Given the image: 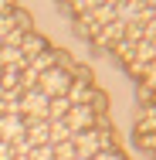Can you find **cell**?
Instances as JSON below:
<instances>
[{"label": "cell", "mask_w": 156, "mask_h": 160, "mask_svg": "<svg viewBox=\"0 0 156 160\" xmlns=\"http://www.w3.org/2000/svg\"><path fill=\"white\" fill-rule=\"evenodd\" d=\"M0 160H14V150H10V143H0Z\"/></svg>", "instance_id": "obj_16"}, {"label": "cell", "mask_w": 156, "mask_h": 160, "mask_svg": "<svg viewBox=\"0 0 156 160\" xmlns=\"http://www.w3.org/2000/svg\"><path fill=\"white\" fill-rule=\"evenodd\" d=\"M143 3H146V7H153V10H156V0H143Z\"/></svg>", "instance_id": "obj_17"}, {"label": "cell", "mask_w": 156, "mask_h": 160, "mask_svg": "<svg viewBox=\"0 0 156 160\" xmlns=\"http://www.w3.org/2000/svg\"><path fill=\"white\" fill-rule=\"evenodd\" d=\"M68 109H71L68 96H61V99H51V102H48V119H64V116H68Z\"/></svg>", "instance_id": "obj_9"}, {"label": "cell", "mask_w": 156, "mask_h": 160, "mask_svg": "<svg viewBox=\"0 0 156 160\" xmlns=\"http://www.w3.org/2000/svg\"><path fill=\"white\" fill-rule=\"evenodd\" d=\"M143 41L156 44V21H149V24H146V34H143Z\"/></svg>", "instance_id": "obj_14"}, {"label": "cell", "mask_w": 156, "mask_h": 160, "mask_svg": "<svg viewBox=\"0 0 156 160\" xmlns=\"http://www.w3.org/2000/svg\"><path fill=\"white\" fill-rule=\"evenodd\" d=\"M48 102L51 99L44 96L41 89H27V92H21V99H17L24 119H48Z\"/></svg>", "instance_id": "obj_2"}, {"label": "cell", "mask_w": 156, "mask_h": 160, "mask_svg": "<svg viewBox=\"0 0 156 160\" xmlns=\"http://www.w3.org/2000/svg\"><path fill=\"white\" fill-rule=\"evenodd\" d=\"M48 123H51V147H54V143H64V140H71V136H75V133L68 129L64 119H48Z\"/></svg>", "instance_id": "obj_8"}, {"label": "cell", "mask_w": 156, "mask_h": 160, "mask_svg": "<svg viewBox=\"0 0 156 160\" xmlns=\"http://www.w3.org/2000/svg\"><path fill=\"white\" fill-rule=\"evenodd\" d=\"M143 85H146V89H149V92H153V96H156V62L149 65L146 72H143Z\"/></svg>", "instance_id": "obj_12"}, {"label": "cell", "mask_w": 156, "mask_h": 160, "mask_svg": "<svg viewBox=\"0 0 156 160\" xmlns=\"http://www.w3.org/2000/svg\"><path fill=\"white\" fill-rule=\"evenodd\" d=\"M27 160H54V150H51V143H44V147H34Z\"/></svg>", "instance_id": "obj_11"}, {"label": "cell", "mask_w": 156, "mask_h": 160, "mask_svg": "<svg viewBox=\"0 0 156 160\" xmlns=\"http://www.w3.org/2000/svg\"><path fill=\"white\" fill-rule=\"evenodd\" d=\"M92 99H95V85L88 78V72H78L71 78V85H68V102L71 106H88Z\"/></svg>", "instance_id": "obj_4"}, {"label": "cell", "mask_w": 156, "mask_h": 160, "mask_svg": "<svg viewBox=\"0 0 156 160\" xmlns=\"http://www.w3.org/2000/svg\"><path fill=\"white\" fill-rule=\"evenodd\" d=\"M71 68H61V65H54V68H48L41 78H37V89L44 92L48 99H61L68 96V85H71Z\"/></svg>", "instance_id": "obj_1"}, {"label": "cell", "mask_w": 156, "mask_h": 160, "mask_svg": "<svg viewBox=\"0 0 156 160\" xmlns=\"http://www.w3.org/2000/svg\"><path fill=\"white\" fill-rule=\"evenodd\" d=\"M14 7H17V0H0V17L14 14Z\"/></svg>", "instance_id": "obj_15"}, {"label": "cell", "mask_w": 156, "mask_h": 160, "mask_svg": "<svg viewBox=\"0 0 156 160\" xmlns=\"http://www.w3.org/2000/svg\"><path fill=\"white\" fill-rule=\"evenodd\" d=\"M153 17H156V10H153Z\"/></svg>", "instance_id": "obj_20"}, {"label": "cell", "mask_w": 156, "mask_h": 160, "mask_svg": "<svg viewBox=\"0 0 156 160\" xmlns=\"http://www.w3.org/2000/svg\"><path fill=\"white\" fill-rule=\"evenodd\" d=\"M0 116H3V99H0Z\"/></svg>", "instance_id": "obj_18"}, {"label": "cell", "mask_w": 156, "mask_h": 160, "mask_svg": "<svg viewBox=\"0 0 156 160\" xmlns=\"http://www.w3.org/2000/svg\"><path fill=\"white\" fill-rule=\"evenodd\" d=\"M92 160H125V157L119 153V150H116V147H112V150H98Z\"/></svg>", "instance_id": "obj_13"}, {"label": "cell", "mask_w": 156, "mask_h": 160, "mask_svg": "<svg viewBox=\"0 0 156 160\" xmlns=\"http://www.w3.org/2000/svg\"><path fill=\"white\" fill-rule=\"evenodd\" d=\"M0 48H3V34H0Z\"/></svg>", "instance_id": "obj_19"}, {"label": "cell", "mask_w": 156, "mask_h": 160, "mask_svg": "<svg viewBox=\"0 0 156 160\" xmlns=\"http://www.w3.org/2000/svg\"><path fill=\"white\" fill-rule=\"evenodd\" d=\"M24 133H27L24 116H14V112L0 116V143H17V140H24Z\"/></svg>", "instance_id": "obj_5"}, {"label": "cell", "mask_w": 156, "mask_h": 160, "mask_svg": "<svg viewBox=\"0 0 156 160\" xmlns=\"http://www.w3.org/2000/svg\"><path fill=\"white\" fill-rule=\"evenodd\" d=\"M64 123L71 133H85V129H95L98 126V116H95V106H71L68 109V116H64Z\"/></svg>", "instance_id": "obj_3"}, {"label": "cell", "mask_w": 156, "mask_h": 160, "mask_svg": "<svg viewBox=\"0 0 156 160\" xmlns=\"http://www.w3.org/2000/svg\"><path fill=\"white\" fill-rule=\"evenodd\" d=\"M44 51H48V41H44V34H37V31L24 34V41H21V58H24V65H31L34 58H41Z\"/></svg>", "instance_id": "obj_6"}, {"label": "cell", "mask_w": 156, "mask_h": 160, "mask_svg": "<svg viewBox=\"0 0 156 160\" xmlns=\"http://www.w3.org/2000/svg\"><path fill=\"white\" fill-rule=\"evenodd\" d=\"M51 150H54V160H75V143H71V140H64V143H54Z\"/></svg>", "instance_id": "obj_10"}, {"label": "cell", "mask_w": 156, "mask_h": 160, "mask_svg": "<svg viewBox=\"0 0 156 160\" xmlns=\"http://www.w3.org/2000/svg\"><path fill=\"white\" fill-rule=\"evenodd\" d=\"M153 109H156V106H153Z\"/></svg>", "instance_id": "obj_21"}, {"label": "cell", "mask_w": 156, "mask_h": 160, "mask_svg": "<svg viewBox=\"0 0 156 160\" xmlns=\"http://www.w3.org/2000/svg\"><path fill=\"white\" fill-rule=\"evenodd\" d=\"M27 123V143L31 147H44V143H51V123L48 119H24Z\"/></svg>", "instance_id": "obj_7"}]
</instances>
